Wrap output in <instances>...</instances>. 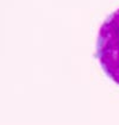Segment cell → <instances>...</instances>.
Returning a JSON list of instances; mask_svg holds the SVG:
<instances>
[{
    "label": "cell",
    "instance_id": "6da1fadb",
    "mask_svg": "<svg viewBox=\"0 0 119 125\" xmlns=\"http://www.w3.org/2000/svg\"><path fill=\"white\" fill-rule=\"evenodd\" d=\"M97 57L106 75L119 85V9L107 17L100 28Z\"/></svg>",
    "mask_w": 119,
    "mask_h": 125
}]
</instances>
